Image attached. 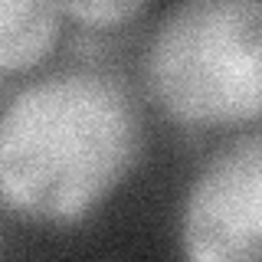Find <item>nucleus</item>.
<instances>
[{"mask_svg":"<svg viewBox=\"0 0 262 262\" xmlns=\"http://www.w3.org/2000/svg\"><path fill=\"white\" fill-rule=\"evenodd\" d=\"M56 0H0V72L43 62L59 39Z\"/></svg>","mask_w":262,"mask_h":262,"instance_id":"nucleus-4","label":"nucleus"},{"mask_svg":"<svg viewBox=\"0 0 262 262\" xmlns=\"http://www.w3.org/2000/svg\"><path fill=\"white\" fill-rule=\"evenodd\" d=\"M59 10L89 27H115L144 10L147 0H56Z\"/></svg>","mask_w":262,"mask_h":262,"instance_id":"nucleus-5","label":"nucleus"},{"mask_svg":"<svg viewBox=\"0 0 262 262\" xmlns=\"http://www.w3.org/2000/svg\"><path fill=\"white\" fill-rule=\"evenodd\" d=\"M187 256L196 262H256L262 252V141L226 144L196 177L184 216Z\"/></svg>","mask_w":262,"mask_h":262,"instance_id":"nucleus-3","label":"nucleus"},{"mask_svg":"<svg viewBox=\"0 0 262 262\" xmlns=\"http://www.w3.org/2000/svg\"><path fill=\"white\" fill-rule=\"evenodd\" d=\"M147 82L161 108L187 125L259 118L262 0H184L147 49Z\"/></svg>","mask_w":262,"mask_h":262,"instance_id":"nucleus-2","label":"nucleus"},{"mask_svg":"<svg viewBox=\"0 0 262 262\" xmlns=\"http://www.w3.org/2000/svg\"><path fill=\"white\" fill-rule=\"evenodd\" d=\"M138 151V115L118 82L66 72L13 98L0 121V200L39 223L102 203Z\"/></svg>","mask_w":262,"mask_h":262,"instance_id":"nucleus-1","label":"nucleus"}]
</instances>
